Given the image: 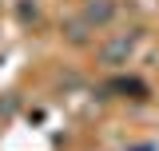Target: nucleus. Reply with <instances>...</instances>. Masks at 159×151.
<instances>
[{
    "instance_id": "obj_1",
    "label": "nucleus",
    "mask_w": 159,
    "mask_h": 151,
    "mask_svg": "<svg viewBox=\"0 0 159 151\" xmlns=\"http://www.w3.org/2000/svg\"><path fill=\"white\" fill-rule=\"evenodd\" d=\"M131 48H135V36H116L103 52H99V60H103V64H127Z\"/></svg>"
},
{
    "instance_id": "obj_2",
    "label": "nucleus",
    "mask_w": 159,
    "mask_h": 151,
    "mask_svg": "<svg viewBox=\"0 0 159 151\" xmlns=\"http://www.w3.org/2000/svg\"><path fill=\"white\" fill-rule=\"evenodd\" d=\"M84 16H88V24H96V28H99V24H107V20L116 16V4H111V0H92Z\"/></svg>"
}]
</instances>
